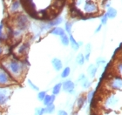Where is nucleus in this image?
I'll return each instance as SVG.
<instances>
[{
    "label": "nucleus",
    "instance_id": "nucleus-33",
    "mask_svg": "<svg viewBox=\"0 0 122 115\" xmlns=\"http://www.w3.org/2000/svg\"><path fill=\"white\" fill-rule=\"evenodd\" d=\"M46 95V91H41V92H38V101H43V100L45 99Z\"/></svg>",
    "mask_w": 122,
    "mask_h": 115
},
{
    "label": "nucleus",
    "instance_id": "nucleus-16",
    "mask_svg": "<svg viewBox=\"0 0 122 115\" xmlns=\"http://www.w3.org/2000/svg\"><path fill=\"white\" fill-rule=\"evenodd\" d=\"M55 99H56V96L53 94L51 95H49V94H46L45 99L43 100L42 102L44 103V105H51V104H53L54 101H55Z\"/></svg>",
    "mask_w": 122,
    "mask_h": 115
},
{
    "label": "nucleus",
    "instance_id": "nucleus-3",
    "mask_svg": "<svg viewBox=\"0 0 122 115\" xmlns=\"http://www.w3.org/2000/svg\"><path fill=\"white\" fill-rule=\"evenodd\" d=\"M13 93V89L11 85L3 86L0 85V109H5Z\"/></svg>",
    "mask_w": 122,
    "mask_h": 115
},
{
    "label": "nucleus",
    "instance_id": "nucleus-5",
    "mask_svg": "<svg viewBox=\"0 0 122 115\" xmlns=\"http://www.w3.org/2000/svg\"><path fill=\"white\" fill-rule=\"evenodd\" d=\"M19 2L30 17L35 19H39V16L38 11L36 10V6L33 3V0H19Z\"/></svg>",
    "mask_w": 122,
    "mask_h": 115
},
{
    "label": "nucleus",
    "instance_id": "nucleus-40",
    "mask_svg": "<svg viewBox=\"0 0 122 115\" xmlns=\"http://www.w3.org/2000/svg\"><path fill=\"white\" fill-rule=\"evenodd\" d=\"M83 2H84V0H75V5L76 6H79L80 5H82Z\"/></svg>",
    "mask_w": 122,
    "mask_h": 115
},
{
    "label": "nucleus",
    "instance_id": "nucleus-37",
    "mask_svg": "<svg viewBox=\"0 0 122 115\" xmlns=\"http://www.w3.org/2000/svg\"><path fill=\"white\" fill-rule=\"evenodd\" d=\"M5 46L3 45H0V58L4 55V53H5Z\"/></svg>",
    "mask_w": 122,
    "mask_h": 115
},
{
    "label": "nucleus",
    "instance_id": "nucleus-13",
    "mask_svg": "<svg viewBox=\"0 0 122 115\" xmlns=\"http://www.w3.org/2000/svg\"><path fill=\"white\" fill-rule=\"evenodd\" d=\"M51 65L56 72H59L63 69V62L59 58H53L51 59Z\"/></svg>",
    "mask_w": 122,
    "mask_h": 115
},
{
    "label": "nucleus",
    "instance_id": "nucleus-18",
    "mask_svg": "<svg viewBox=\"0 0 122 115\" xmlns=\"http://www.w3.org/2000/svg\"><path fill=\"white\" fill-rule=\"evenodd\" d=\"M97 71H98V66H96L95 65H90L87 68V72L92 79L95 78L97 74Z\"/></svg>",
    "mask_w": 122,
    "mask_h": 115
},
{
    "label": "nucleus",
    "instance_id": "nucleus-32",
    "mask_svg": "<svg viewBox=\"0 0 122 115\" xmlns=\"http://www.w3.org/2000/svg\"><path fill=\"white\" fill-rule=\"evenodd\" d=\"M94 96H95V91H90V92L87 93L86 100L90 103L92 101V100L94 98Z\"/></svg>",
    "mask_w": 122,
    "mask_h": 115
},
{
    "label": "nucleus",
    "instance_id": "nucleus-8",
    "mask_svg": "<svg viewBox=\"0 0 122 115\" xmlns=\"http://www.w3.org/2000/svg\"><path fill=\"white\" fill-rule=\"evenodd\" d=\"M110 86L112 89L119 90L122 88V77L120 75H114L110 82Z\"/></svg>",
    "mask_w": 122,
    "mask_h": 115
},
{
    "label": "nucleus",
    "instance_id": "nucleus-30",
    "mask_svg": "<svg viewBox=\"0 0 122 115\" xmlns=\"http://www.w3.org/2000/svg\"><path fill=\"white\" fill-rule=\"evenodd\" d=\"M111 4H112V1L111 0H103L101 3V5L103 9H107L111 6Z\"/></svg>",
    "mask_w": 122,
    "mask_h": 115
},
{
    "label": "nucleus",
    "instance_id": "nucleus-21",
    "mask_svg": "<svg viewBox=\"0 0 122 115\" xmlns=\"http://www.w3.org/2000/svg\"><path fill=\"white\" fill-rule=\"evenodd\" d=\"M61 89H62V83H58L52 87V94L53 95H58L59 94Z\"/></svg>",
    "mask_w": 122,
    "mask_h": 115
},
{
    "label": "nucleus",
    "instance_id": "nucleus-6",
    "mask_svg": "<svg viewBox=\"0 0 122 115\" xmlns=\"http://www.w3.org/2000/svg\"><path fill=\"white\" fill-rule=\"evenodd\" d=\"M29 49H30V43L29 42H24L22 44H19L18 47L15 48L14 54L18 58H24L28 54Z\"/></svg>",
    "mask_w": 122,
    "mask_h": 115
},
{
    "label": "nucleus",
    "instance_id": "nucleus-17",
    "mask_svg": "<svg viewBox=\"0 0 122 115\" xmlns=\"http://www.w3.org/2000/svg\"><path fill=\"white\" fill-rule=\"evenodd\" d=\"M69 40H70V45L72 48V50L73 51H78L80 46H79L78 41H76V39L74 38V37L71 34H69Z\"/></svg>",
    "mask_w": 122,
    "mask_h": 115
},
{
    "label": "nucleus",
    "instance_id": "nucleus-2",
    "mask_svg": "<svg viewBox=\"0 0 122 115\" xmlns=\"http://www.w3.org/2000/svg\"><path fill=\"white\" fill-rule=\"evenodd\" d=\"M13 25L14 29H17L18 31H27L30 26V19L29 17L25 13H16L13 18Z\"/></svg>",
    "mask_w": 122,
    "mask_h": 115
},
{
    "label": "nucleus",
    "instance_id": "nucleus-15",
    "mask_svg": "<svg viewBox=\"0 0 122 115\" xmlns=\"http://www.w3.org/2000/svg\"><path fill=\"white\" fill-rule=\"evenodd\" d=\"M106 15L107 16V18H110V19H113L117 17L118 15V11L117 10L113 7H111L110 6L109 8L107 9V11H106Z\"/></svg>",
    "mask_w": 122,
    "mask_h": 115
},
{
    "label": "nucleus",
    "instance_id": "nucleus-35",
    "mask_svg": "<svg viewBox=\"0 0 122 115\" xmlns=\"http://www.w3.org/2000/svg\"><path fill=\"white\" fill-rule=\"evenodd\" d=\"M91 50H92L91 44H87L86 45V53H91Z\"/></svg>",
    "mask_w": 122,
    "mask_h": 115
},
{
    "label": "nucleus",
    "instance_id": "nucleus-41",
    "mask_svg": "<svg viewBox=\"0 0 122 115\" xmlns=\"http://www.w3.org/2000/svg\"><path fill=\"white\" fill-rule=\"evenodd\" d=\"M101 29H102V25L100 24V25L97 27V29L95 30V31H94V32H95V33H98V32H99V31H101Z\"/></svg>",
    "mask_w": 122,
    "mask_h": 115
},
{
    "label": "nucleus",
    "instance_id": "nucleus-42",
    "mask_svg": "<svg viewBox=\"0 0 122 115\" xmlns=\"http://www.w3.org/2000/svg\"><path fill=\"white\" fill-rule=\"evenodd\" d=\"M0 115H4V110L0 109Z\"/></svg>",
    "mask_w": 122,
    "mask_h": 115
},
{
    "label": "nucleus",
    "instance_id": "nucleus-23",
    "mask_svg": "<svg viewBox=\"0 0 122 115\" xmlns=\"http://www.w3.org/2000/svg\"><path fill=\"white\" fill-rule=\"evenodd\" d=\"M60 41L61 44L64 46H68L70 45V40H69V36H67L66 34H64L62 36H60Z\"/></svg>",
    "mask_w": 122,
    "mask_h": 115
},
{
    "label": "nucleus",
    "instance_id": "nucleus-9",
    "mask_svg": "<svg viewBox=\"0 0 122 115\" xmlns=\"http://www.w3.org/2000/svg\"><path fill=\"white\" fill-rule=\"evenodd\" d=\"M74 88H75V84L71 80H70V79L65 80L62 83V89L65 92L70 93V94H73L74 93Z\"/></svg>",
    "mask_w": 122,
    "mask_h": 115
},
{
    "label": "nucleus",
    "instance_id": "nucleus-27",
    "mask_svg": "<svg viewBox=\"0 0 122 115\" xmlns=\"http://www.w3.org/2000/svg\"><path fill=\"white\" fill-rule=\"evenodd\" d=\"M99 18H100V22H101L102 25H106L107 24V21H108V19H109V18H107V16L106 15V13H104V14L100 15V16H99Z\"/></svg>",
    "mask_w": 122,
    "mask_h": 115
},
{
    "label": "nucleus",
    "instance_id": "nucleus-28",
    "mask_svg": "<svg viewBox=\"0 0 122 115\" xmlns=\"http://www.w3.org/2000/svg\"><path fill=\"white\" fill-rule=\"evenodd\" d=\"M80 84H81V86L83 87V88H85V89H87V88H89V87L91 86V82L88 80L87 78L85 79V80H83Z\"/></svg>",
    "mask_w": 122,
    "mask_h": 115
},
{
    "label": "nucleus",
    "instance_id": "nucleus-11",
    "mask_svg": "<svg viewBox=\"0 0 122 115\" xmlns=\"http://www.w3.org/2000/svg\"><path fill=\"white\" fill-rule=\"evenodd\" d=\"M64 21V18L60 16H57L56 18H51L49 21H46V24L47 25L50 27V29L52 28V27H55V26H59L60 24H62V22Z\"/></svg>",
    "mask_w": 122,
    "mask_h": 115
},
{
    "label": "nucleus",
    "instance_id": "nucleus-29",
    "mask_svg": "<svg viewBox=\"0 0 122 115\" xmlns=\"http://www.w3.org/2000/svg\"><path fill=\"white\" fill-rule=\"evenodd\" d=\"M45 114V107H37L34 111V115H44Z\"/></svg>",
    "mask_w": 122,
    "mask_h": 115
},
{
    "label": "nucleus",
    "instance_id": "nucleus-24",
    "mask_svg": "<svg viewBox=\"0 0 122 115\" xmlns=\"http://www.w3.org/2000/svg\"><path fill=\"white\" fill-rule=\"evenodd\" d=\"M70 74H71V68H70L69 66H66L62 70V72H61L60 76L62 79H66V78L69 77Z\"/></svg>",
    "mask_w": 122,
    "mask_h": 115
},
{
    "label": "nucleus",
    "instance_id": "nucleus-20",
    "mask_svg": "<svg viewBox=\"0 0 122 115\" xmlns=\"http://www.w3.org/2000/svg\"><path fill=\"white\" fill-rule=\"evenodd\" d=\"M76 63L79 65H83L85 64V61H86V59H85V55L83 53H79L77 55L76 57Z\"/></svg>",
    "mask_w": 122,
    "mask_h": 115
},
{
    "label": "nucleus",
    "instance_id": "nucleus-14",
    "mask_svg": "<svg viewBox=\"0 0 122 115\" xmlns=\"http://www.w3.org/2000/svg\"><path fill=\"white\" fill-rule=\"evenodd\" d=\"M49 33L52 34L54 36H62L64 34H66V31H65V29H63L62 27H59V26H55V27H52L49 30Z\"/></svg>",
    "mask_w": 122,
    "mask_h": 115
},
{
    "label": "nucleus",
    "instance_id": "nucleus-43",
    "mask_svg": "<svg viewBox=\"0 0 122 115\" xmlns=\"http://www.w3.org/2000/svg\"><path fill=\"white\" fill-rule=\"evenodd\" d=\"M78 43H79V46H81L82 45H83V42H81V41H79V42H78Z\"/></svg>",
    "mask_w": 122,
    "mask_h": 115
},
{
    "label": "nucleus",
    "instance_id": "nucleus-38",
    "mask_svg": "<svg viewBox=\"0 0 122 115\" xmlns=\"http://www.w3.org/2000/svg\"><path fill=\"white\" fill-rule=\"evenodd\" d=\"M117 69H118V72H119V73H122V62H120V64L118 65Z\"/></svg>",
    "mask_w": 122,
    "mask_h": 115
},
{
    "label": "nucleus",
    "instance_id": "nucleus-10",
    "mask_svg": "<svg viewBox=\"0 0 122 115\" xmlns=\"http://www.w3.org/2000/svg\"><path fill=\"white\" fill-rule=\"evenodd\" d=\"M70 14H71V18H79V19H80L84 15V13L82 12L79 8H77V6L75 5H71L70 7Z\"/></svg>",
    "mask_w": 122,
    "mask_h": 115
},
{
    "label": "nucleus",
    "instance_id": "nucleus-34",
    "mask_svg": "<svg viewBox=\"0 0 122 115\" xmlns=\"http://www.w3.org/2000/svg\"><path fill=\"white\" fill-rule=\"evenodd\" d=\"M96 64H97V66H99V65H105L106 64V60H105L103 58L99 57V58H98V59H96Z\"/></svg>",
    "mask_w": 122,
    "mask_h": 115
},
{
    "label": "nucleus",
    "instance_id": "nucleus-19",
    "mask_svg": "<svg viewBox=\"0 0 122 115\" xmlns=\"http://www.w3.org/2000/svg\"><path fill=\"white\" fill-rule=\"evenodd\" d=\"M86 96H85V95H81V96H79V99L77 100V107L78 109H81L83 106H84L85 103L86 102Z\"/></svg>",
    "mask_w": 122,
    "mask_h": 115
},
{
    "label": "nucleus",
    "instance_id": "nucleus-1",
    "mask_svg": "<svg viewBox=\"0 0 122 115\" xmlns=\"http://www.w3.org/2000/svg\"><path fill=\"white\" fill-rule=\"evenodd\" d=\"M3 66L7 70L17 83L25 78L29 67V62L25 59H21L18 57H5L1 60Z\"/></svg>",
    "mask_w": 122,
    "mask_h": 115
},
{
    "label": "nucleus",
    "instance_id": "nucleus-36",
    "mask_svg": "<svg viewBox=\"0 0 122 115\" xmlns=\"http://www.w3.org/2000/svg\"><path fill=\"white\" fill-rule=\"evenodd\" d=\"M86 79V75L85 74H80L79 76V79H78V82H79V83H81L83 80H85V79Z\"/></svg>",
    "mask_w": 122,
    "mask_h": 115
},
{
    "label": "nucleus",
    "instance_id": "nucleus-44",
    "mask_svg": "<svg viewBox=\"0 0 122 115\" xmlns=\"http://www.w3.org/2000/svg\"><path fill=\"white\" fill-rule=\"evenodd\" d=\"M120 50H121V52H122V47H121V49H120Z\"/></svg>",
    "mask_w": 122,
    "mask_h": 115
},
{
    "label": "nucleus",
    "instance_id": "nucleus-4",
    "mask_svg": "<svg viewBox=\"0 0 122 115\" xmlns=\"http://www.w3.org/2000/svg\"><path fill=\"white\" fill-rule=\"evenodd\" d=\"M14 84H17V81L13 79L12 76L9 73L7 70L0 64V85L3 86H12Z\"/></svg>",
    "mask_w": 122,
    "mask_h": 115
},
{
    "label": "nucleus",
    "instance_id": "nucleus-26",
    "mask_svg": "<svg viewBox=\"0 0 122 115\" xmlns=\"http://www.w3.org/2000/svg\"><path fill=\"white\" fill-rule=\"evenodd\" d=\"M27 85H28V86L30 87V89L34 90V91H36V92H38V91H39V88H38V85L34 84L30 79H27Z\"/></svg>",
    "mask_w": 122,
    "mask_h": 115
},
{
    "label": "nucleus",
    "instance_id": "nucleus-25",
    "mask_svg": "<svg viewBox=\"0 0 122 115\" xmlns=\"http://www.w3.org/2000/svg\"><path fill=\"white\" fill-rule=\"evenodd\" d=\"M71 29H72V22L71 21H67L65 24V31L66 33L71 34Z\"/></svg>",
    "mask_w": 122,
    "mask_h": 115
},
{
    "label": "nucleus",
    "instance_id": "nucleus-22",
    "mask_svg": "<svg viewBox=\"0 0 122 115\" xmlns=\"http://www.w3.org/2000/svg\"><path fill=\"white\" fill-rule=\"evenodd\" d=\"M55 105L54 104H51V105H46V107H45V113H48V114H52V113L55 112Z\"/></svg>",
    "mask_w": 122,
    "mask_h": 115
},
{
    "label": "nucleus",
    "instance_id": "nucleus-7",
    "mask_svg": "<svg viewBox=\"0 0 122 115\" xmlns=\"http://www.w3.org/2000/svg\"><path fill=\"white\" fill-rule=\"evenodd\" d=\"M84 11L86 12V14L95 15L96 13L99 12V7H98V5H97L94 1H92V0L85 1Z\"/></svg>",
    "mask_w": 122,
    "mask_h": 115
},
{
    "label": "nucleus",
    "instance_id": "nucleus-45",
    "mask_svg": "<svg viewBox=\"0 0 122 115\" xmlns=\"http://www.w3.org/2000/svg\"><path fill=\"white\" fill-rule=\"evenodd\" d=\"M121 2H122V0H121Z\"/></svg>",
    "mask_w": 122,
    "mask_h": 115
},
{
    "label": "nucleus",
    "instance_id": "nucleus-31",
    "mask_svg": "<svg viewBox=\"0 0 122 115\" xmlns=\"http://www.w3.org/2000/svg\"><path fill=\"white\" fill-rule=\"evenodd\" d=\"M117 99H115L113 96L112 97H110L107 99V105H115L116 103H117Z\"/></svg>",
    "mask_w": 122,
    "mask_h": 115
},
{
    "label": "nucleus",
    "instance_id": "nucleus-12",
    "mask_svg": "<svg viewBox=\"0 0 122 115\" xmlns=\"http://www.w3.org/2000/svg\"><path fill=\"white\" fill-rule=\"evenodd\" d=\"M21 8H22V5H21L19 0H13L10 8H9V10L11 14H16V13L19 12Z\"/></svg>",
    "mask_w": 122,
    "mask_h": 115
},
{
    "label": "nucleus",
    "instance_id": "nucleus-39",
    "mask_svg": "<svg viewBox=\"0 0 122 115\" xmlns=\"http://www.w3.org/2000/svg\"><path fill=\"white\" fill-rule=\"evenodd\" d=\"M58 115H68V113H66L65 110H59L58 112Z\"/></svg>",
    "mask_w": 122,
    "mask_h": 115
}]
</instances>
